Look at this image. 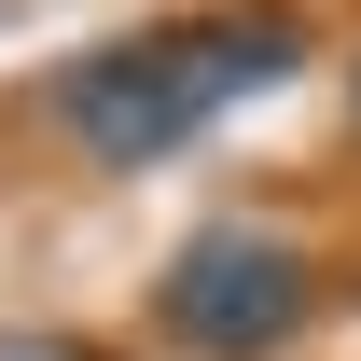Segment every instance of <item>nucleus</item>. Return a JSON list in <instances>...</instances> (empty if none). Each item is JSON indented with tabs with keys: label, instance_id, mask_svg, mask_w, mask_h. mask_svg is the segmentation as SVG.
Instances as JSON below:
<instances>
[{
	"label": "nucleus",
	"instance_id": "nucleus-2",
	"mask_svg": "<svg viewBox=\"0 0 361 361\" xmlns=\"http://www.w3.org/2000/svg\"><path fill=\"white\" fill-rule=\"evenodd\" d=\"M319 319V250L292 223H250V209H223V223H195L153 264V334H167L180 361H292Z\"/></svg>",
	"mask_w": 361,
	"mask_h": 361
},
{
	"label": "nucleus",
	"instance_id": "nucleus-4",
	"mask_svg": "<svg viewBox=\"0 0 361 361\" xmlns=\"http://www.w3.org/2000/svg\"><path fill=\"white\" fill-rule=\"evenodd\" d=\"M334 111H348V153H361V42H348V70H334Z\"/></svg>",
	"mask_w": 361,
	"mask_h": 361
},
{
	"label": "nucleus",
	"instance_id": "nucleus-3",
	"mask_svg": "<svg viewBox=\"0 0 361 361\" xmlns=\"http://www.w3.org/2000/svg\"><path fill=\"white\" fill-rule=\"evenodd\" d=\"M0 361H97L84 334H42V319H28V334H0Z\"/></svg>",
	"mask_w": 361,
	"mask_h": 361
},
{
	"label": "nucleus",
	"instance_id": "nucleus-1",
	"mask_svg": "<svg viewBox=\"0 0 361 361\" xmlns=\"http://www.w3.org/2000/svg\"><path fill=\"white\" fill-rule=\"evenodd\" d=\"M306 56H319V42H306V14H292V0H209V14H153V28H111V42L56 56L42 126L70 139V167L139 180V167H167V153H195V139L223 126L236 97H278Z\"/></svg>",
	"mask_w": 361,
	"mask_h": 361
}]
</instances>
